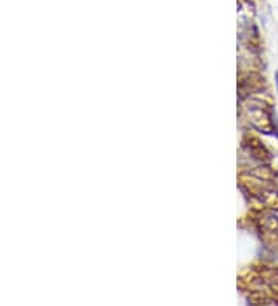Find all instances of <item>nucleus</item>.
<instances>
[{
    "label": "nucleus",
    "instance_id": "obj_1",
    "mask_svg": "<svg viewBox=\"0 0 278 306\" xmlns=\"http://www.w3.org/2000/svg\"><path fill=\"white\" fill-rule=\"evenodd\" d=\"M264 107V105H263ZM263 107H254L249 108V118L252 124H254L257 129L264 130V132H271L272 130V121H271V115H269Z\"/></svg>",
    "mask_w": 278,
    "mask_h": 306
},
{
    "label": "nucleus",
    "instance_id": "obj_2",
    "mask_svg": "<svg viewBox=\"0 0 278 306\" xmlns=\"http://www.w3.org/2000/svg\"><path fill=\"white\" fill-rule=\"evenodd\" d=\"M275 79H277V88H278V73H277V76H275Z\"/></svg>",
    "mask_w": 278,
    "mask_h": 306
}]
</instances>
